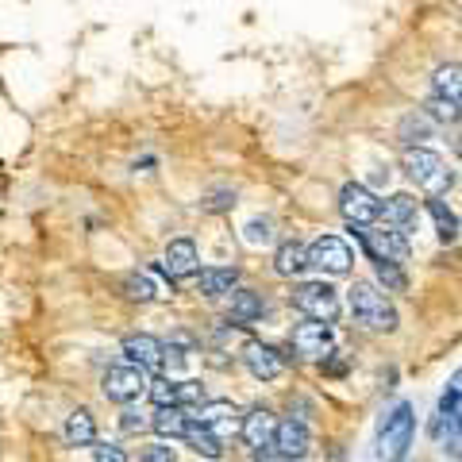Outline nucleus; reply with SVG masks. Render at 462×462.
<instances>
[{
    "label": "nucleus",
    "instance_id": "f257e3e1",
    "mask_svg": "<svg viewBox=\"0 0 462 462\" xmlns=\"http://www.w3.org/2000/svg\"><path fill=\"white\" fill-rule=\"evenodd\" d=\"M355 324H363L366 331H393L397 328V309L389 305V297L374 282H355L346 293Z\"/></svg>",
    "mask_w": 462,
    "mask_h": 462
},
{
    "label": "nucleus",
    "instance_id": "f03ea898",
    "mask_svg": "<svg viewBox=\"0 0 462 462\" xmlns=\"http://www.w3.org/2000/svg\"><path fill=\"white\" fill-rule=\"evenodd\" d=\"M401 166L428 197H447V193H451V185H455V173L447 170L443 158L436 151H428V147H409V151H404Z\"/></svg>",
    "mask_w": 462,
    "mask_h": 462
},
{
    "label": "nucleus",
    "instance_id": "7ed1b4c3",
    "mask_svg": "<svg viewBox=\"0 0 462 462\" xmlns=\"http://www.w3.org/2000/svg\"><path fill=\"white\" fill-rule=\"evenodd\" d=\"M416 436V416H412V404L401 401L393 412L385 416V424L378 431V458L382 462H404Z\"/></svg>",
    "mask_w": 462,
    "mask_h": 462
},
{
    "label": "nucleus",
    "instance_id": "20e7f679",
    "mask_svg": "<svg viewBox=\"0 0 462 462\" xmlns=\"http://www.w3.org/2000/svg\"><path fill=\"white\" fill-rule=\"evenodd\" d=\"M355 236L370 254V263H397V266L409 263V236H401V231L366 224V227H355Z\"/></svg>",
    "mask_w": 462,
    "mask_h": 462
},
{
    "label": "nucleus",
    "instance_id": "39448f33",
    "mask_svg": "<svg viewBox=\"0 0 462 462\" xmlns=\"http://www.w3.org/2000/svg\"><path fill=\"white\" fill-rule=\"evenodd\" d=\"M147 370L135 366V363H120V366H108L105 378H100V393H105L112 404H132L147 393Z\"/></svg>",
    "mask_w": 462,
    "mask_h": 462
},
{
    "label": "nucleus",
    "instance_id": "423d86ee",
    "mask_svg": "<svg viewBox=\"0 0 462 462\" xmlns=\"http://www.w3.org/2000/svg\"><path fill=\"white\" fill-rule=\"evenodd\" d=\"M293 309L305 312L309 320H324L331 324L339 316V293L328 282H300L293 289Z\"/></svg>",
    "mask_w": 462,
    "mask_h": 462
},
{
    "label": "nucleus",
    "instance_id": "0eeeda50",
    "mask_svg": "<svg viewBox=\"0 0 462 462\" xmlns=\"http://www.w3.org/2000/svg\"><path fill=\"white\" fill-rule=\"evenodd\" d=\"M378 208H382V200L374 197L366 185H358V181H346L343 189H339V212H343V220L351 224V227H366L378 220Z\"/></svg>",
    "mask_w": 462,
    "mask_h": 462
},
{
    "label": "nucleus",
    "instance_id": "6e6552de",
    "mask_svg": "<svg viewBox=\"0 0 462 462\" xmlns=\"http://www.w3.org/2000/svg\"><path fill=\"white\" fill-rule=\"evenodd\" d=\"M351 263H355V254H351V247H346V239H339V236H320L309 247V266L331 273V278L346 273Z\"/></svg>",
    "mask_w": 462,
    "mask_h": 462
},
{
    "label": "nucleus",
    "instance_id": "1a4fd4ad",
    "mask_svg": "<svg viewBox=\"0 0 462 462\" xmlns=\"http://www.w3.org/2000/svg\"><path fill=\"white\" fill-rule=\"evenodd\" d=\"M331 346H336V336H331V324L324 320H309V324H300L293 331V351L300 358H328L331 355Z\"/></svg>",
    "mask_w": 462,
    "mask_h": 462
},
{
    "label": "nucleus",
    "instance_id": "9d476101",
    "mask_svg": "<svg viewBox=\"0 0 462 462\" xmlns=\"http://www.w3.org/2000/svg\"><path fill=\"white\" fill-rule=\"evenodd\" d=\"M197 420L205 424L208 431H216L220 439H231V436H239V424H243V416L239 409L231 401H205L197 409Z\"/></svg>",
    "mask_w": 462,
    "mask_h": 462
},
{
    "label": "nucleus",
    "instance_id": "9b49d317",
    "mask_svg": "<svg viewBox=\"0 0 462 462\" xmlns=\"http://www.w3.org/2000/svg\"><path fill=\"white\" fill-rule=\"evenodd\" d=\"M197 263H200V254H197V243L193 239H173L166 254H162V270L170 282H185V278H193L197 273Z\"/></svg>",
    "mask_w": 462,
    "mask_h": 462
},
{
    "label": "nucleus",
    "instance_id": "f8f14e48",
    "mask_svg": "<svg viewBox=\"0 0 462 462\" xmlns=\"http://www.w3.org/2000/svg\"><path fill=\"white\" fill-rule=\"evenodd\" d=\"M243 363H247V370L254 374L258 382H273V378H282V370H285L282 355L273 351L270 343H258V339L243 343Z\"/></svg>",
    "mask_w": 462,
    "mask_h": 462
},
{
    "label": "nucleus",
    "instance_id": "ddd939ff",
    "mask_svg": "<svg viewBox=\"0 0 462 462\" xmlns=\"http://www.w3.org/2000/svg\"><path fill=\"white\" fill-rule=\"evenodd\" d=\"M378 216L385 220V227L409 236V231H416V224H420V205H416L409 193H393V197H385V205L378 208Z\"/></svg>",
    "mask_w": 462,
    "mask_h": 462
},
{
    "label": "nucleus",
    "instance_id": "4468645a",
    "mask_svg": "<svg viewBox=\"0 0 462 462\" xmlns=\"http://www.w3.org/2000/svg\"><path fill=\"white\" fill-rule=\"evenodd\" d=\"M270 447H278L282 455L289 458H305L312 451V436H309V424H300V420H285L278 424V431H273V443Z\"/></svg>",
    "mask_w": 462,
    "mask_h": 462
},
{
    "label": "nucleus",
    "instance_id": "2eb2a0df",
    "mask_svg": "<svg viewBox=\"0 0 462 462\" xmlns=\"http://www.w3.org/2000/svg\"><path fill=\"white\" fill-rule=\"evenodd\" d=\"M162 339H154V336H127L124 339V355H127V363H135L143 370H162Z\"/></svg>",
    "mask_w": 462,
    "mask_h": 462
},
{
    "label": "nucleus",
    "instance_id": "dca6fc26",
    "mask_svg": "<svg viewBox=\"0 0 462 462\" xmlns=\"http://www.w3.org/2000/svg\"><path fill=\"white\" fill-rule=\"evenodd\" d=\"M458 409H462V366L451 374V382H447V389H443V397H439V409H436V424H431V436H443V424L451 428L455 424V416H458Z\"/></svg>",
    "mask_w": 462,
    "mask_h": 462
},
{
    "label": "nucleus",
    "instance_id": "f3484780",
    "mask_svg": "<svg viewBox=\"0 0 462 462\" xmlns=\"http://www.w3.org/2000/svg\"><path fill=\"white\" fill-rule=\"evenodd\" d=\"M273 431H278V420H273L270 409H254L243 416V424H239V436L247 439V447H270Z\"/></svg>",
    "mask_w": 462,
    "mask_h": 462
},
{
    "label": "nucleus",
    "instance_id": "a211bd4d",
    "mask_svg": "<svg viewBox=\"0 0 462 462\" xmlns=\"http://www.w3.org/2000/svg\"><path fill=\"white\" fill-rule=\"evenodd\" d=\"M273 270H278L282 278H300V273L309 270V247H300L297 239L282 243L278 254H273Z\"/></svg>",
    "mask_w": 462,
    "mask_h": 462
},
{
    "label": "nucleus",
    "instance_id": "6ab92c4d",
    "mask_svg": "<svg viewBox=\"0 0 462 462\" xmlns=\"http://www.w3.org/2000/svg\"><path fill=\"white\" fill-rule=\"evenodd\" d=\"M62 439L69 447H93L97 443V420H93V412H85V409L69 412L66 416V428H62Z\"/></svg>",
    "mask_w": 462,
    "mask_h": 462
},
{
    "label": "nucleus",
    "instance_id": "aec40b11",
    "mask_svg": "<svg viewBox=\"0 0 462 462\" xmlns=\"http://www.w3.org/2000/svg\"><path fill=\"white\" fill-rule=\"evenodd\" d=\"M227 312H231V320H236V324H254L258 316L266 312V300L258 293H251V289H231Z\"/></svg>",
    "mask_w": 462,
    "mask_h": 462
},
{
    "label": "nucleus",
    "instance_id": "412c9836",
    "mask_svg": "<svg viewBox=\"0 0 462 462\" xmlns=\"http://www.w3.org/2000/svg\"><path fill=\"white\" fill-rule=\"evenodd\" d=\"M189 416H185V409H178V404H170V409H158L151 416V428L158 431L162 439H185V431H189Z\"/></svg>",
    "mask_w": 462,
    "mask_h": 462
},
{
    "label": "nucleus",
    "instance_id": "4be33fe9",
    "mask_svg": "<svg viewBox=\"0 0 462 462\" xmlns=\"http://www.w3.org/2000/svg\"><path fill=\"white\" fill-rule=\"evenodd\" d=\"M236 282H239V273L231 270V266H212V270H200L197 289H200L205 297H224V293H231V289H236Z\"/></svg>",
    "mask_w": 462,
    "mask_h": 462
},
{
    "label": "nucleus",
    "instance_id": "5701e85b",
    "mask_svg": "<svg viewBox=\"0 0 462 462\" xmlns=\"http://www.w3.org/2000/svg\"><path fill=\"white\" fill-rule=\"evenodd\" d=\"M185 443H189V451L205 455V458H220L224 455V439L216 436V431H208L200 420L189 424V431H185Z\"/></svg>",
    "mask_w": 462,
    "mask_h": 462
},
{
    "label": "nucleus",
    "instance_id": "b1692460",
    "mask_svg": "<svg viewBox=\"0 0 462 462\" xmlns=\"http://www.w3.org/2000/svg\"><path fill=\"white\" fill-rule=\"evenodd\" d=\"M431 93L443 97V100H455V105H462V66H439L436 78H431Z\"/></svg>",
    "mask_w": 462,
    "mask_h": 462
},
{
    "label": "nucleus",
    "instance_id": "393cba45",
    "mask_svg": "<svg viewBox=\"0 0 462 462\" xmlns=\"http://www.w3.org/2000/svg\"><path fill=\"white\" fill-rule=\"evenodd\" d=\"M397 139L404 143V147H420L424 139H431V120H428V112L404 116L401 127H397Z\"/></svg>",
    "mask_w": 462,
    "mask_h": 462
},
{
    "label": "nucleus",
    "instance_id": "a878e982",
    "mask_svg": "<svg viewBox=\"0 0 462 462\" xmlns=\"http://www.w3.org/2000/svg\"><path fill=\"white\" fill-rule=\"evenodd\" d=\"M428 216L436 220V236H439V243H455V239H458V216L447 208L439 197H431V200H428Z\"/></svg>",
    "mask_w": 462,
    "mask_h": 462
},
{
    "label": "nucleus",
    "instance_id": "bb28decb",
    "mask_svg": "<svg viewBox=\"0 0 462 462\" xmlns=\"http://www.w3.org/2000/svg\"><path fill=\"white\" fill-rule=\"evenodd\" d=\"M124 297L127 300H143V305H147V300L158 297V289H154V282L147 278V273H127V278H124Z\"/></svg>",
    "mask_w": 462,
    "mask_h": 462
},
{
    "label": "nucleus",
    "instance_id": "cd10ccee",
    "mask_svg": "<svg viewBox=\"0 0 462 462\" xmlns=\"http://www.w3.org/2000/svg\"><path fill=\"white\" fill-rule=\"evenodd\" d=\"M424 112H428V120H439V124H458L462 120V105H455V100H443L436 93H431Z\"/></svg>",
    "mask_w": 462,
    "mask_h": 462
},
{
    "label": "nucleus",
    "instance_id": "c85d7f7f",
    "mask_svg": "<svg viewBox=\"0 0 462 462\" xmlns=\"http://www.w3.org/2000/svg\"><path fill=\"white\" fill-rule=\"evenodd\" d=\"M208 401V393H205V385L200 382H178V393H173V404H178V409H200V404Z\"/></svg>",
    "mask_w": 462,
    "mask_h": 462
},
{
    "label": "nucleus",
    "instance_id": "c756f323",
    "mask_svg": "<svg viewBox=\"0 0 462 462\" xmlns=\"http://www.w3.org/2000/svg\"><path fill=\"white\" fill-rule=\"evenodd\" d=\"M243 239H247L251 247H266V243H273V220H266V216H254V220L243 227Z\"/></svg>",
    "mask_w": 462,
    "mask_h": 462
},
{
    "label": "nucleus",
    "instance_id": "7c9ffc66",
    "mask_svg": "<svg viewBox=\"0 0 462 462\" xmlns=\"http://www.w3.org/2000/svg\"><path fill=\"white\" fill-rule=\"evenodd\" d=\"M374 270H378V278H382V285L389 289V293H404V270L397 266V263H374Z\"/></svg>",
    "mask_w": 462,
    "mask_h": 462
},
{
    "label": "nucleus",
    "instance_id": "2f4dec72",
    "mask_svg": "<svg viewBox=\"0 0 462 462\" xmlns=\"http://www.w3.org/2000/svg\"><path fill=\"white\" fill-rule=\"evenodd\" d=\"M173 393H178V382H170V378H154V382L147 385V397L158 404V409H170Z\"/></svg>",
    "mask_w": 462,
    "mask_h": 462
},
{
    "label": "nucleus",
    "instance_id": "473e14b6",
    "mask_svg": "<svg viewBox=\"0 0 462 462\" xmlns=\"http://www.w3.org/2000/svg\"><path fill=\"white\" fill-rule=\"evenodd\" d=\"M143 462H178V451H173L170 443H151L147 451H143Z\"/></svg>",
    "mask_w": 462,
    "mask_h": 462
},
{
    "label": "nucleus",
    "instance_id": "72a5a7b5",
    "mask_svg": "<svg viewBox=\"0 0 462 462\" xmlns=\"http://www.w3.org/2000/svg\"><path fill=\"white\" fill-rule=\"evenodd\" d=\"M93 458L97 462H127L124 447H112V443H93Z\"/></svg>",
    "mask_w": 462,
    "mask_h": 462
},
{
    "label": "nucleus",
    "instance_id": "f704fd0d",
    "mask_svg": "<svg viewBox=\"0 0 462 462\" xmlns=\"http://www.w3.org/2000/svg\"><path fill=\"white\" fill-rule=\"evenodd\" d=\"M231 205H236V193H227V189L212 193V197L205 200V208H208V212H224V208H231Z\"/></svg>",
    "mask_w": 462,
    "mask_h": 462
},
{
    "label": "nucleus",
    "instance_id": "c9c22d12",
    "mask_svg": "<svg viewBox=\"0 0 462 462\" xmlns=\"http://www.w3.org/2000/svg\"><path fill=\"white\" fill-rule=\"evenodd\" d=\"M147 424H151V420H147L143 412H135V409H127V412H124V420H120V428H124V431H143Z\"/></svg>",
    "mask_w": 462,
    "mask_h": 462
},
{
    "label": "nucleus",
    "instance_id": "e433bc0d",
    "mask_svg": "<svg viewBox=\"0 0 462 462\" xmlns=\"http://www.w3.org/2000/svg\"><path fill=\"white\" fill-rule=\"evenodd\" d=\"M254 458H258V462H297V458L282 455L278 447H254Z\"/></svg>",
    "mask_w": 462,
    "mask_h": 462
},
{
    "label": "nucleus",
    "instance_id": "4c0bfd02",
    "mask_svg": "<svg viewBox=\"0 0 462 462\" xmlns=\"http://www.w3.org/2000/svg\"><path fill=\"white\" fill-rule=\"evenodd\" d=\"M455 151H458V158H462V135H458V139H455Z\"/></svg>",
    "mask_w": 462,
    "mask_h": 462
}]
</instances>
